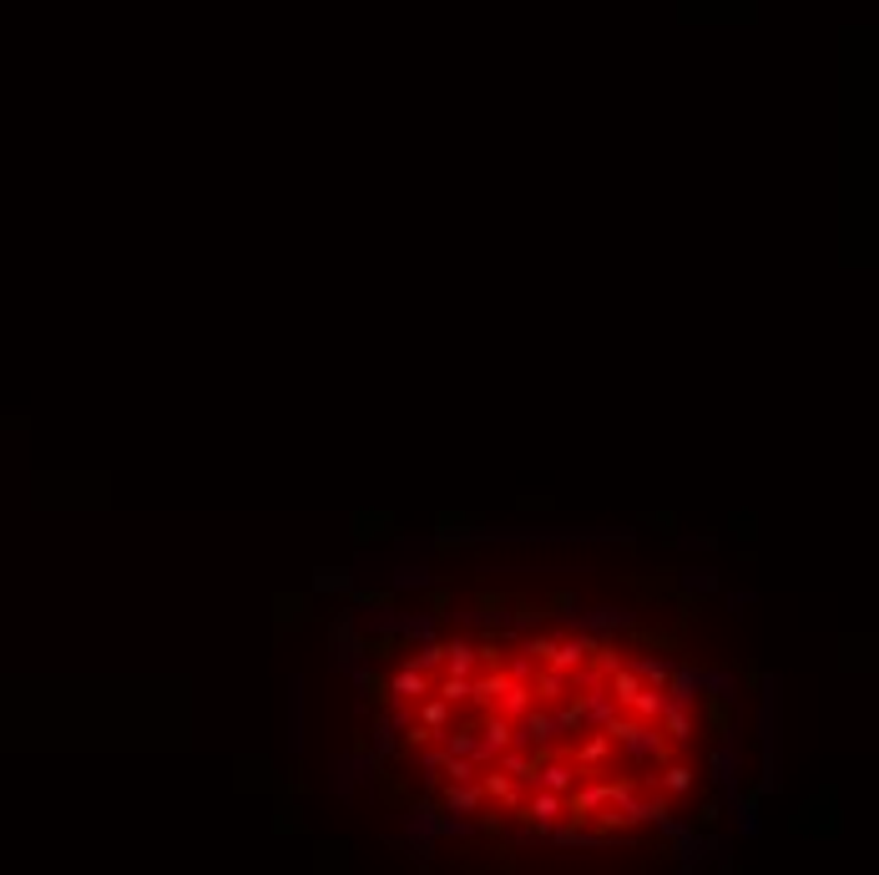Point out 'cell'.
I'll return each mask as SVG.
<instances>
[{"label":"cell","instance_id":"6da1fadb","mask_svg":"<svg viewBox=\"0 0 879 875\" xmlns=\"http://www.w3.org/2000/svg\"><path fill=\"white\" fill-rule=\"evenodd\" d=\"M445 653H450V673H460V678H465V673H471V663H475V648L455 643V648H445Z\"/></svg>","mask_w":879,"mask_h":875},{"label":"cell","instance_id":"7a4b0ae2","mask_svg":"<svg viewBox=\"0 0 879 875\" xmlns=\"http://www.w3.org/2000/svg\"><path fill=\"white\" fill-rule=\"evenodd\" d=\"M395 688H399V698H425V688H430V683H425L420 673H405V678H399Z\"/></svg>","mask_w":879,"mask_h":875},{"label":"cell","instance_id":"3957f363","mask_svg":"<svg viewBox=\"0 0 879 875\" xmlns=\"http://www.w3.org/2000/svg\"><path fill=\"white\" fill-rule=\"evenodd\" d=\"M425 723H445V704H430V708H425Z\"/></svg>","mask_w":879,"mask_h":875}]
</instances>
